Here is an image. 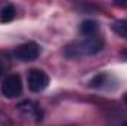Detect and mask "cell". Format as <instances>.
I'll return each mask as SVG.
<instances>
[{"mask_svg": "<svg viewBox=\"0 0 127 126\" xmlns=\"http://www.w3.org/2000/svg\"><path fill=\"white\" fill-rule=\"evenodd\" d=\"M0 91H1V95L6 96V98H15L18 95H21L22 92V80L18 74H9L1 86H0Z\"/></svg>", "mask_w": 127, "mask_h": 126, "instance_id": "2", "label": "cell"}, {"mask_svg": "<svg viewBox=\"0 0 127 126\" xmlns=\"http://www.w3.org/2000/svg\"><path fill=\"white\" fill-rule=\"evenodd\" d=\"M15 7L12 6V4H7V6H4L3 7V10H1V21L3 22H10L13 18H15Z\"/></svg>", "mask_w": 127, "mask_h": 126, "instance_id": "7", "label": "cell"}, {"mask_svg": "<svg viewBox=\"0 0 127 126\" xmlns=\"http://www.w3.org/2000/svg\"><path fill=\"white\" fill-rule=\"evenodd\" d=\"M103 48V40L99 36H90L81 40L80 43H75L74 46L66 48V57H80V55H95Z\"/></svg>", "mask_w": 127, "mask_h": 126, "instance_id": "1", "label": "cell"}, {"mask_svg": "<svg viewBox=\"0 0 127 126\" xmlns=\"http://www.w3.org/2000/svg\"><path fill=\"white\" fill-rule=\"evenodd\" d=\"M124 101H126V104H127V94L124 95Z\"/></svg>", "mask_w": 127, "mask_h": 126, "instance_id": "9", "label": "cell"}, {"mask_svg": "<svg viewBox=\"0 0 127 126\" xmlns=\"http://www.w3.org/2000/svg\"><path fill=\"white\" fill-rule=\"evenodd\" d=\"M124 126H127V122H124Z\"/></svg>", "mask_w": 127, "mask_h": 126, "instance_id": "11", "label": "cell"}, {"mask_svg": "<svg viewBox=\"0 0 127 126\" xmlns=\"http://www.w3.org/2000/svg\"><path fill=\"white\" fill-rule=\"evenodd\" d=\"M15 57L19 60V61H34L38 58L40 55V46L34 42H28V43H24V45H19L16 49H15Z\"/></svg>", "mask_w": 127, "mask_h": 126, "instance_id": "4", "label": "cell"}, {"mask_svg": "<svg viewBox=\"0 0 127 126\" xmlns=\"http://www.w3.org/2000/svg\"><path fill=\"white\" fill-rule=\"evenodd\" d=\"M97 30H99V25H97V22L93 21V19H87V21L81 22V25H80V33L84 34L86 37L96 36Z\"/></svg>", "mask_w": 127, "mask_h": 126, "instance_id": "5", "label": "cell"}, {"mask_svg": "<svg viewBox=\"0 0 127 126\" xmlns=\"http://www.w3.org/2000/svg\"><path fill=\"white\" fill-rule=\"evenodd\" d=\"M112 30L117 33L118 36L126 37V39H127V19H120V21H115V22L112 24Z\"/></svg>", "mask_w": 127, "mask_h": 126, "instance_id": "6", "label": "cell"}, {"mask_svg": "<svg viewBox=\"0 0 127 126\" xmlns=\"http://www.w3.org/2000/svg\"><path fill=\"white\" fill-rule=\"evenodd\" d=\"M27 82H28V88L32 92H41L47 88L49 85V76L41 71V70H37V68H32L28 71V76H27Z\"/></svg>", "mask_w": 127, "mask_h": 126, "instance_id": "3", "label": "cell"}, {"mask_svg": "<svg viewBox=\"0 0 127 126\" xmlns=\"http://www.w3.org/2000/svg\"><path fill=\"white\" fill-rule=\"evenodd\" d=\"M1 71H3V67H1V64H0V74H1Z\"/></svg>", "mask_w": 127, "mask_h": 126, "instance_id": "8", "label": "cell"}, {"mask_svg": "<svg viewBox=\"0 0 127 126\" xmlns=\"http://www.w3.org/2000/svg\"><path fill=\"white\" fill-rule=\"evenodd\" d=\"M124 57H126V58H127V51H126V52H124Z\"/></svg>", "mask_w": 127, "mask_h": 126, "instance_id": "10", "label": "cell"}]
</instances>
